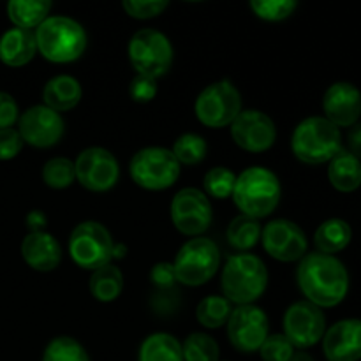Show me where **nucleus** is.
I'll list each match as a JSON object with an SVG mask.
<instances>
[{
  "label": "nucleus",
  "instance_id": "obj_1",
  "mask_svg": "<svg viewBox=\"0 0 361 361\" xmlns=\"http://www.w3.org/2000/svg\"><path fill=\"white\" fill-rule=\"evenodd\" d=\"M296 281L307 302L319 309L338 305L349 291V274L344 263L330 254H305L300 259Z\"/></svg>",
  "mask_w": 361,
  "mask_h": 361
},
{
  "label": "nucleus",
  "instance_id": "obj_2",
  "mask_svg": "<svg viewBox=\"0 0 361 361\" xmlns=\"http://www.w3.org/2000/svg\"><path fill=\"white\" fill-rule=\"evenodd\" d=\"M281 196L282 187L279 176L263 166H252L236 176L231 197L243 215L259 221L274 214L281 203Z\"/></svg>",
  "mask_w": 361,
  "mask_h": 361
},
{
  "label": "nucleus",
  "instance_id": "obj_3",
  "mask_svg": "<svg viewBox=\"0 0 361 361\" xmlns=\"http://www.w3.org/2000/svg\"><path fill=\"white\" fill-rule=\"evenodd\" d=\"M34 35L37 51L53 63L76 62L88 42L83 25L67 16H48Z\"/></svg>",
  "mask_w": 361,
  "mask_h": 361
},
{
  "label": "nucleus",
  "instance_id": "obj_4",
  "mask_svg": "<svg viewBox=\"0 0 361 361\" xmlns=\"http://www.w3.org/2000/svg\"><path fill=\"white\" fill-rule=\"evenodd\" d=\"M268 286L267 264L254 254H235L222 268L221 289L228 302L236 305H254Z\"/></svg>",
  "mask_w": 361,
  "mask_h": 361
},
{
  "label": "nucleus",
  "instance_id": "obj_5",
  "mask_svg": "<svg viewBox=\"0 0 361 361\" xmlns=\"http://www.w3.org/2000/svg\"><path fill=\"white\" fill-rule=\"evenodd\" d=\"M291 148L296 159L305 164L330 162L342 150L341 129L324 116H309L296 126Z\"/></svg>",
  "mask_w": 361,
  "mask_h": 361
},
{
  "label": "nucleus",
  "instance_id": "obj_6",
  "mask_svg": "<svg viewBox=\"0 0 361 361\" xmlns=\"http://www.w3.org/2000/svg\"><path fill=\"white\" fill-rule=\"evenodd\" d=\"M219 267H221V250L214 240L204 236H197L183 243L173 261L176 282L189 288H200L212 281Z\"/></svg>",
  "mask_w": 361,
  "mask_h": 361
},
{
  "label": "nucleus",
  "instance_id": "obj_7",
  "mask_svg": "<svg viewBox=\"0 0 361 361\" xmlns=\"http://www.w3.org/2000/svg\"><path fill=\"white\" fill-rule=\"evenodd\" d=\"M129 173L137 187L157 192L175 185L180 176V162L168 148H141L130 159Z\"/></svg>",
  "mask_w": 361,
  "mask_h": 361
},
{
  "label": "nucleus",
  "instance_id": "obj_8",
  "mask_svg": "<svg viewBox=\"0 0 361 361\" xmlns=\"http://www.w3.org/2000/svg\"><path fill=\"white\" fill-rule=\"evenodd\" d=\"M111 233L97 221H85L73 229L69 236L71 259L83 270L95 271L113 259Z\"/></svg>",
  "mask_w": 361,
  "mask_h": 361
},
{
  "label": "nucleus",
  "instance_id": "obj_9",
  "mask_svg": "<svg viewBox=\"0 0 361 361\" xmlns=\"http://www.w3.org/2000/svg\"><path fill=\"white\" fill-rule=\"evenodd\" d=\"M129 60L141 76L159 80L173 63V46L168 35L155 28L137 30L129 41Z\"/></svg>",
  "mask_w": 361,
  "mask_h": 361
},
{
  "label": "nucleus",
  "instance_id": "obj_10",
  "mask_svg": "<svg viewBox=\"0 0 361 361\" xmlns=\"http://www.w3.org/2000/svg\"><path fill=\"white\" fill-rule=\"evenodd\" d=\"M194 113L203 126L222 129L242 113V95L229 80L215 81L197 95Z\"/></svg>",
  "mask_w": 361,
  "mask_h": 361
},
{
  "label": "nucleus",
  "instance_id": "obj_11",
  "mask_svg": "<svg viewBox=\"0 0 361 361\" xmlns=\"http://www.w3.org/2000/svg\"><path fill=\"white\" fill-rule=\"evenodd\" d=\"M171 221L176 231L185 236L197 238L203 235L212 224L214 212L207 194L194 187H185L178 190L171 201Z\"/></svg>",
  "mask_w": 361,
  "mask_h": 361
},
{
  "label": "nucleus",
  "instance_id": "obj_12",
  "mask_svg": "<svg viewBox=\"0 0 361 361\" xmlns=\"http://www.w3.org/2000/svg\"><path fill=\"white\" fill-rule=\"evenodd\" d=\"M76 180L92 192H106L118 183L120 166L115 155L101 147L85 148L74 161Z\"/></svg>",
  "mask_w": 361,
  "mask_h": 361
},
{
  "label": "nucleus",
  "instance_id": "obj_13",
  "mask_svg": "<svg viewBox=\"0 0 361 361\" xmlns=\"http://www.w3.org/2000/svg\"><path fill=\"white\" fill-rule=\"evenodd\" d=\"M326 334V317L314 303L296 302L284 314V335L293 348L309 349Z\"/></svg>",
  "mask_w": 361,
  "mask_h": 361
},
{
  "label": "nucleus",
  "instance_id": "obj_14",
  "mask_svg": "<svg viewBox=\"0 0 361 361\" xmlns=\"http://www.w3.org/2000/svg\"><path fill=\"white\" fill-rule=\"evenodd\" d=\"M268 316L256 305H238L228 319V337L240 353H256L267 341Z\"/></svg>",
  "mask_w": 361,
  "mask_h": 361
},
{
  "label": "nucleus",
  "instance_id": "obj_15",
  "mask_svg": "<svg viewBox=\"0 0 361 361\" xmlns=\"http://www.w3.org/2000/svg\"><path fill=\"white\" fill-rule=\"evenodd\" d=\"M18 133L23 143L30 147L49 148L63 137L66 122L60 113L53 111L48 106H32L18 118Z\"/></svg>",
  "mask_w": 361,
  "mask_h": 361
},
{
  "label": "nucleus",
  "instance_id": "obj_16",
  "mask_svg": "<svg viewBox=\"0 0 361 361\" xmlns=\"http://www.w3.org/2000/svg\"><path fill=\"white\" fill-rule=\"evenodd\" d=\"M264 250L281 263H293L303 259L307 254V235L296 222L288 219H275L261 231Z\"/></svg>",
  "mask_w": 361,
  "mask_h": 361
},
{
  "label": "nucleus",
  "instance_id": "obj_17",
  "mask_svg": "<svg viewBox=\"0 0 361 361\" xmlns=\"http://www.w3.org/2000/svg\"><path fill=\"white\" fill-rule=\"evenodd\" d=\"M231 137L242 150L261 154L274 147L277 140V127L267 113L259 109H245L229 126Z\"/></svg>",
  "mask_w": 361,
  "mask_h": 361
},
{
  "label": "nucleus",
  "instance_id": "obj_18",
  "mask_svg": "<svg viewBox=\"0 0 361 361\" xmlns=\"http://www.w3.org/2000/svg\"><path fill=\"white\" fill-rule=\"evenodd\" d=\"M324 118L337 127H353L361 115V92L349 81H337L323 97Z\"/></svg>",
  "mask_w": 361,
  "mask_h": 361
},
{
  "label": "nucleus",
  "instance_id": "obj_19",
  "mask_svg": "<svg viewBox=\"0 0 361 361\" xmlns=\"http://www.w3.org/2000/svg\"><path fill=\"white\" fill-rule=\"evenodd\" d=\"M323 351L328 361L361 360V319H342L323 337Z\"/></svg>",
  "mask_w": 361,
  "mask_h": 361
},
{
  "label": "nucleus",
  "instance_id": "obj_20",
  "mask_svg": "<svg viewBox=\"0 0 361 361\" xmlns=\"http://www.w3.org/2000/svg\"><path fill=\"white\" fill-rule=\"evenodd\" d=\"M21 257L32 270L53 271L62 261V247L49 233H28L21 242Z\"/></svg>",
  "mask_w": 361,
  "mask_h": 361
},
{
  "label": "nucleus",
  "instance_id": "obj_21",
  "mask_svg": "<svg viewBox=\"0 0 361 361\" xmlns=\"http://www.w3.org/2000/svg\"><path fill=\"white\" fill-rule=\"evenodd\" d=\"M37 53L35 35L25 28H9L0 35V62L9 67H23Z\"/></svg>",
  "mask_w": 361,
  "mask_h": 361
},
{
  "label": "nucleus",
  "instance_id": "obj_22",
  "mask_svg": "<svg viewBox=\"0 0 361 361\" xmlns=\"http://www.w3.org/2000/svg\"><path fill=\"white\" fill-rule=\"evenodd\" d=\"M81 97H83L81 83L76 78L67 76V74H59V76L51 78L44 85V90H42L44 106H48L49 109L56 113H63L76 108L80 104Z\"/></svg>",
  "mask_w": 361,
  "mask_h": 361
},
{
  "label": "nucleus",
  "instance_id": "obj_23",
  "mask_svg": "<svg viewBox=\"0 0 361 361\" xmlns=\"http://www.w3.org/2000/svg\"><path fill=\"white\" fill-rule=\"evenodd\" d=\"M330 183L341 192H353L361 185V161L342 148L328 166Z\"/></svg>",
  "mask_w": 361,
  "mask_h": 361
},
{
  "label": "nucleus",
  "instance_id": "obj_24",
  "mask_svg": "<svg viewBox=\"0 0 361 361\" xmlns=\"http://www.w3.org/2000/svg\"><path fill=\"white\" fill-rule=\"evenodd\" d=\"M49 0H11L7 4V18L16 28L32 30L49 16Z\"/></svg>",
  "mask_w": 361,
  "mask_h": 361
},
{
  "label": "nucleus",
  "instance_id": "obj_25",
  "mask_svg": "<svg viewBox=\"0 0 361 361\" xmlns=\"http://www.w3.org/2000/svg\"><path fill=\"white\" fill-rule=\"evenodd\" d=\"M353 238L351 226L342 219H328L319 228L316 229L314 235V243L317 247V252L330 254L341 252L349 245Z\"/></svg>",
  "mask_w": 361,
  "mask_h": 361
},
{
  "label": "nucleus",
  "instance_id": "obj_26",
  "mask_svg": "<svg viewBox=\"0 0 361 361\" xmlns=\"http://www.w3.org/2000/svg\"><path fill=\"white\" fill-rule=\"evenodd\" d=\"M137 361H183L182 344L164 331L152 334L141 342Z\"/></svg>",
  "mask_w": 361,
  "mask_h": 361
},
{
  "label": "nucleus",
  "instance_id": "obj_27",
  "mask_svg": "<svg viewBox=\"0 0 361 361\" xmlns=\"http://www.w3.org/2000/svg\"><path fill=\"white\" fill-rule=\"evenodd\" d=\"M123 291V275L115 264H106L99 270L92 271L90 293L95 300L102 303L115 302Z\"/></svg>",
  "mask_w": 361,
  "mask_h": 361
},
{
  "label": "nucleus",
  "instance_id": "obj_28",
  "mask_svg": "<svg viewBox=\"0 0 361 361\" xmlns=\"http://www.w3.org/2000/svg\"><path fill=\"white\" fill-rule=\"evenodd\" d=\"M261 228L259 221L257 219L249 217V215H236L228 226V231H226V238H228L229 245L233 249L240 250V252H247L252 247H256V243L261 240Z\"/></svg>",
  "mask_w": 361,
  "mask_h": 361
},
{
  "label": "nucleus",
  "instance_id": "obj_29",
  "mask_svg": "<svg viewBox=\"0 0 361 361\" xmlns=\"http://www.w3.org/2000/svg\"><path fill=\"white\" fill-rule=\"evenodd\" d=\"M233 312L231 302L224 298V296H207L200 302L196 309V317L200 321L201 326L208 328V330H217V328L228 324L229 316Z\"/></svg>",
  "mask_w": 361,
  "mask_h": 361
},
{
  "label": "nucleus",
  "instance_id": "obj_30",
  "mask_svg": "<svg viewBox=\"0 0 361 361\" xmlns=\"http://www.w3.org/2000/svg\"><path fill=\"white\" fill-rule=\"evenodd\" d=\"M171 152L180 164L194 166L200 164L201 161H204V157H207L208 154V145L207 141H204V137L200 136V134L187 133L182 134L180 137H176Z\"/></svg>",
  "mask_w": 361,
  "mask_h": 361
},
{
  "label": "nucleus",
  "instance_id": "obj_31",
  "mask_svg": "<svg viewBox=\"0 0 361 361\" xmlns=\"http://www.w3.org/2000/svg\"><path fill=\"white\" fill-rule=\"evenodd\" d=\"M183 361H219L221 351L214 337L208 334H190L182 344Z\"/></svg>",
  "mask_w": 361,
  "mask_h": 361
},
{
  "label": "nucleus",
  "instance_id": "obj_32",
  "mask_svg": "<svg viewBox=\"0 0 361 361\" xmlns=\"http://www.w3.org/2000/svg\"><path fill=\"white\" fill-rule=\"evenodd\" d=\"M42 180L49 189H67L76 180L74 162L67 157H53L42 168Z\"/></svg>",
  "mask_w": 361,
  "mask_h": 361
},
{
  "label": "nucleus",
  "instance_id": "obj_33",
  "mask_svg": "<svg viewBox=\"0 0 361 361\" xmlns=\"http://www.w3.org/2000/svg\"><path fill=\"white\" fill-rule=\"evenodd\" d=\"M42 361H90V358L76 338L56 337L46 345Z\"/></svg>",
  "mask_w": 361,
  "mask_h": 361
},
{
  "label": "nucleus",
  "instance_id": "obj_34",
  "mask_svg": "<svg viewBox=\"0 0 361 361\" xmlns=\"http://www.w3.org/2000/svg\"><path fill=\"white\" fill-rule=\"evenodd\" d=\"M236 183V175L229 168H212L210 171L204 175L203 178V187L204 194L215 200H226V197L233 196V190H235Z\"/></svg>",
  "mask_w": 361,
  "mask_h": 361
},
{
  "label": "nucleus",
  "instance_id": "obj_35",
  "mask_svg": "<svg viewBox=\"0 0 361 361\" xmlns=\"http://www.w3.org/2000/svg\"><path fill=\"white\" fill-rule=\"evenodd\" d=\"M298 7L296 0H252L250 9L264 21H284Z\"/></svg>",
  "mask_w": 361,
  "mask_h": 361
},
{
  "label": "nucleus",
  "instance_id": "obj_36",
  "mask_svg": "<svg viewBox=\"0 0 361 361\" xmlns=\"http://www.w3.org/2000/svg\"><path fill=\"white\" fill-rule=\"evenodd\" d=\"M257 353L263 361H289L295 355V348L286 338L284 334H275L268 335Z\"/></svg>",
  "mask_w": 361,
  "mask_h": 361
},
{
  "label": "nucleus",
  "instance_id": "obj_37",
  "mask_svg": "<svg viewBox=\"0 0 361 361\" xmlns=\"http://www.w3.org/2000/svg\"><path fill=\"white\" fill-rule=\"evenodd\" d=\"M168 0H126V2H122L123 11L136 20L157 18L159 14L168 9Z\"/></svg>",
  "mask_w": 361,
  "mask_h": 361
},
{
  "label": "nucleus",
  "instance_id": "obj_38",
  "mask_svg": "<svg viewBox=\"0 0 361 361\" xmlns=\"http://www.w3.org/2000/svg\"><path fill=\"white\" fill-rule=\"evenodd\" d=\"M180 293L176 288L169 289H157L155 295L150 298V307L157 316L169 317L178 310L180 307Z\"/></svg>",
  "mask_w": 361,
  "mask_h": 361
},
{
  "label": "nucleus",
  "instance_id": "obj_39",
  "mask_svg": "<svg viewBox=\"0 0 361 361\" xmlns=\"http://www.w3.org/2000/svg\"><path fill=\"white\" fill-rule=\"evenodd\" d=\"M129 94L133 101L140 102V104H147V102L154 101L155 95H157V80L136 74L134 80L130 81Z\"/></svg>",
  "mask_w": 361,
  "mask_h": 361
},
{
  "label": "nucleus",
  "instance_id": "obj_40",
  "mask_svg": "<svg viewBox=\"0 0 361 361\" xmlns=\"http://www.w3.org/2000/svg\"><path fill=\"white\" fill-rule=\"evenodd\" d=\"M23 148V140H21L18 129H2L0 130V161H11L16 157Z\"/></svg>",
  "mask_w": 361,
  "mask_h": 361
},
{
  "label": "nucleus",
  "instance_id": "obj_41",
  "mask_svg": "<svg viewBox=\"0 0 361 361\" xmlns=\"http://www.w3.org/2000/svg\"><path fill=\"white\" fill-rule=\"evenodd\" d=\"M150 282L157 289H169L175 288V268H173V263H162L154 264V268L150 270Z\"/></svg>",
  "mask_w": 361,
  "mask_h": 361
},
{
  "label": "nucleus",
  "instance_id": "obj_42",
  "mask_svg": "<svg viewBox=\"0 0 361 361\" xmlns=\"http://www.w3.org/2000/svg\"><path fill=\"white\" fill-rule=\"evenodd\" d=\"M20 118V109L13 95L0 92V130L9 129Z\"/></svg>",
  "mask_w": 361,
  "mask_h": 361
},
{
  "label": "nucleus",
  "instance_id": "obj_43",
  "mask_svg": "<svg viewBox=\"0 0 361 361\" xmlns=\"http://www.w3.org/2000/svg\"><path fill=\"white\" fill-rule=\"evenodd\" d=\"M348 145L349 150L356 159L361 161V123H355V126L349 129L348 134Z\"/></svg>",
  "mask_w": 361,
  "mask_h": 361
},
{
  "label": "nucleus",
  "instance_id": "obj_44",
  "mask_svg": "<svg viewBox=\"0 0 361 361\" xmlns=\"http://www.w3.org/2000/svg\"><path fill=\"white\" fill-rule=\"evenodd\" d=\"M46 222H48V219H46V215L42 214L41 210L28 212V215L25 217V224H27V228L30 229V233L42 231L46 226Z\"/></svg>",
  "mask_w": 361,
  "mask_h": 361
},
{
  "label": "nucleus",
  "instance_id": "obj_45",
  "mask_svg": "<svg viewBox=\"0 0 361 361\" xmlns=\"http://www.w3.org/2000/svg\"><path fill=\"white\" fill-rule=\"evenodd\" d=\"M126 252H127L126 245H122V243H115V247H113V257L122 259V257H126Z\"/></svg>",
  "mask_w": 361,
  "mask_h": 361
},
{
  "label": "nucleus",
  "instance_id": "obj_46",
  "mask_svg": "<svg viewBox=\"0 0 361 361\" xmlns=\"http://www.w3.org/2000/svg\"><path fill=\"white\" fill-rule=\"evenodd\" d=\"M289 361H316V360H314L310 355H307V353H295L293 358Z\"/></svg>",
  "mask_w": 361,
  "mask_h": 361
}]
</instances>
